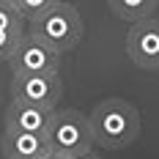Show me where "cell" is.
Instances as JSON below:
<instances>
[{"mask_svg": "<svg viewBox=\"0 0 159 159\" xmlns=\"http://www.w3.org/2000/svg\"><path fill=\"white\" fill-rule=\"evenodd\" d=\"M91 132H93V145H102L107 151H121L132 145L140 137V112L134 104H129L126 99H104L99 102L91 115Z\"/></svg>", "mask_w": 159, "mask_h": 159, "instance_id": "obj_1", "label": "cell"}, {"mask_svg": "<svg viewBox=\"0 0 159 159\" xmlns=\"http://www.w3.org/2000/svg\"><path fill=\"white\" fill-rule=\"evenodd\" d=\"M30 36L41 39L47 47H52L55 52L63 55L69 49H74L82 39V16L74 6L58 0L44 14L30 19Z\"/></svg>", "mask_w": 159, "mask_h": 159, "instance_id": "obj_2", "label": "cell"}, {"mask_svg": "<svg viewBox=\"0 0 159 159\" xmlns=\"http://www.w3.org/2000/svg\"><path fill=\"white\" fill-rule=\"evenodd\" d=\"M44 137H47L49 148L63 154V157L93 151V132H91L88 115L80 110H71V107L69 110H55L52 124H49Z\"/></svg>", "mask_w": 159, "mask_h": 159, "instance_id": "obj_3", "label": "cell"}, {"mask_svg": "<svg viewBox=\"0 0 159 159\" xmlns=\"http://www.w3.org/2000/svg\"><path fill=\"white\" fill-rule=\"evenodd\" d=\"M8 63H11L14 74H58V69H61V52H55L41 39H36V36L28 33L16 44Z\"/></svg>", "mask_w": 159, "mask_h": 159, "instance_id": "obj_4", "label": "cell"}, {"mask_svg": "<svg viewBox=\"0 0 159 159\" xmlns=\"http://www.w3.org/2000/svg\"><path fill=\"white\" fill-rule=\"evenodd\" d=\"M132 25L134 28L126 36V55L145 71H159V19L145 16Z\"/></svg>", "mask_w": 159, "mask_h": 159, "instance_id": "obj_5", "label": "cell"}, {"mask_svg": "<svg viewBox=\"0 0 159 159\" xmlns=\"http://www.w3.org/2000/svg\"><path fill=\"white\" fill-rule=\"evenodd\" d=\"M61 93H63V82L58 74H14L11 77V99H19V102L58 107Z\"/></svg>", "mask_w": 159, "mask_h": 159, "instance_id": "obj_6", "label": "cell"}, {"mask_svg": "<svg viewBox=\"0 0 159 159\" xmlns=\"http://www.w3.org/2000/svg\"><path fill=\"white\" fill-rule=\"evenodd\" d=\"M55 110H58V107H41V104H30V102L11 99V104L6 107V129H19V132H33V134H47Z\"/></svg>", "mask_w": 159, "mask_h": 159, "instance_id": "obj_7", "label": "cell"}, {"mask_svg": "<svg viewBox=\"0 0 159 159\" xmlns=\"http://www.w3.org/2000/svg\"><path fill=\"white\" fill-rule=\"evenodd\" d=\"M3 157L6 159H33L41 157L47 151V137L44 134H33V132H19V129H3Z\"/></svg>", "mask_w": 159, "mask_h": 159, "instance_id": "obj_8", "label": "cell"}, {"mask_svg": "<svg viewBox=\"0 0 159 159\" xmlns=\"http://www.w3.org/2000/svg\"><path fill=\"white\" fill-rule=\"evenodd\" d=\"M110 11L124 22H140L157 11L159 0H107Z\"/></svg>", "mask_w": 159, "mask_h": 159, "instance_id": "obj_9", "label": "cell"}, {"mask_svg": "<svg viewBox=\"0 0 159 159\" xmlns=\"http://www.w3.org/2000/svg\"><path fill=\"white\" fill-rule=\"evenodd\" d=\"M58 0H16V11H19V16L22 19H33V16L44 14L49 6H55Z\"/></svg>", "mask_w": 159, "mask_h": 159, "instance_id": "obj_10", "label": "cell"}, {"mask_svg": "<svg viewBox=\"0 0 159 159\" xmlns=\"http://www.w3.org/2000/svg\"><path fill=\"white\" fill-rule=\"evenodd\" d=\"M22 41V30H3L0 28V63H8L16 44Z\"/></svg>", "mask_w": 159, "mask_h": 159, "instance_id": "obj_11", "label": "cell"}, {"mask_svg": "<svg viewBox=\"0 0 159 159\" xmlns=\"http://www.w3.org/2000/svg\"><path fill=\"white\" fill-rule=\"evenodd\" d=\"M0 28L3 30H22V16L14 6L0 0Z\"/></svg>", "mask_w": 159, "mask_h": 159, "instance_id": "obj_12", "label": "cell"}, {"mask_svg": "<svg viewBox=\"0 0 159 159\" xmlns=\"http://www.w3.org/2000/svg\"><path fill=\"white\" fill-rule=\"evenodd\" d=\"M66 159H99L93 151H88V154H74V157H66Z\"/></svg>", "mask_w": 159, "mask_h": 159, "instance_id": "obj_13", "label": "cell"}, {"mask_svg": "<svg viewBox=\"0 0 159 159\" xmlns=\"http://www.w3.org/2000/svg\"><path fill=\"white\" fill-rule=\"evenodd\" d=\"M3 3H8V6H16V0H3Z\"/></svg>", "mask_w": 159, "mask_h": 159, "instance_id": "obj_14", "label": "cell"}, {"mask_svg": "<svg viewBox=\"0 0 159 159\" xmlns=\"http://www.w3.org/2000/svg\"><path fill=\"white\" fill-rule=\"evenodd\" d=\"M41 157H44V154H41ZM41 157H33V159H41Z\"/></svg>", "mask_w": 159, "mask_h": 159, "instance_id": "obj_15", "label": "cell"}]
</instances>
